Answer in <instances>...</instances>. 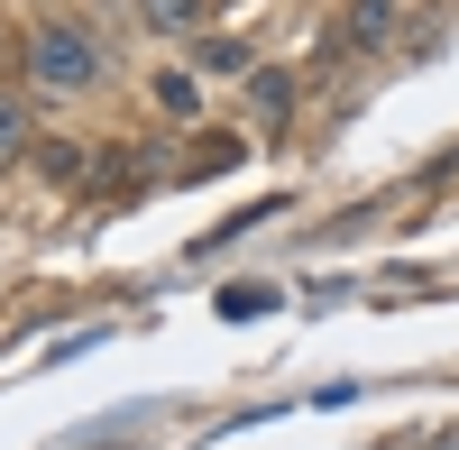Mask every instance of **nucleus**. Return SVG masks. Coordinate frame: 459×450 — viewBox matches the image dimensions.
<instances>
[{"instance_id": "39448f33", "label": "nucleus", "mask_w": 459, "mask_h": 450, "mask_svg": "<svg viewBox=\"0 0 459 450\" xmlns=\"http://www.w3.org/2000/svg\"><path fill=\"white\" fill-rule=\"evenodd\" d=\"M28 147H37V129H28V101H19V92H0V166H10V157H28Z\"/></svg>"}, {"instance_id": "6e6552de", "label": "nucleus", "mask_w": 459, "mask_h": 450, "mask_svg": "<svg viewBox=\"0 0 459 450\" xmlns=\"http://www.w3.org/2000/svg\"><path fill=\"white\" fill-rule=\"evenodd\" d=\"M239 157H248V147L212 129V138H203V147H194V157H184V166H194V175H230V166H239Z\"/></svg>"}, {"instance_id": "0eeeda50", "label": "nucleus", "mask_w": 459, "mask_h": 450, "mask_svg": "<svg viewBox=\"0 0 459 450\" xmlns=\"http://www.w3.org/2000/svg\"><path fill=\"white\" fill-rule=\"evenodd\" d=\"M37 166H47V184H74V175H83V138H47Z\"/></svg>"}, {"instance_id": "9d476101", "label": "nucleus", "mask_w": 459, "mask_h": 450, "mask_svg": "<svg viewBox=\"0 0 459 450\" xmlns=\"http://www.w3.org/2000/svg\"><path fill=\"white\" fill-rule=\"evenodd\" d=\"M194 65H203V74H239V65H248V47H239V37H203Z\"/></svg>"}, {"instance_id": "7ed1b4c3", "label": "nucleus", "mask_w": 459, "mask_h": 450, "mask_svg": "<svg viewBox=\"0 0 459 450\" xmlns=\"http://www.w3.org/2000/svg\"><path fill=\"white\" fill-rule=\"evenodd\" d=\"M203 10H212V0H138V19L157 28V37H194V28H203Z\"/></svg>"}, {"instance_id": "f03ea898", "label": "nucleus", "mask_w": 459, "mask_h": 450, "mask_svg": "<svg viewBox=\"0 0 459 450\" xmlns=\"http://www.w3.org/2000/svg\"><path fill=\"white\" fill-rule=\"evenodd\" d=\"M395 10H404V0H350L340 28H331V56H377L395 37Z\"/></svg>"}, {"instance_id": "f257e3e1", "label": "nucleus", "mask_w": 459, "mask_h": 450, "mask_svg": "<svg viewBox=\"0 0 459 450\" xmlns=\"http://www.w3.org/2000/svg\"><path fill=\"white\" fill-rule=\"evenodd\" d=\"M28 74H37L47 92H92V83H101V47H92L74 19H47V28L28 37Z\"/></svg>"}, {"instance_id": "20e7f679", "label": "nucleus", "mask_w": 459, "mask_h": 450, "mask_svg": "<svg viewBox=\"0 0 459 450\" xmlns=\"http://www.w3.org/2000/svg\"><path fill=\"white\" fill-rule=\"evenodd\" d=\"M248 110H257V120H285V110H294V74H276V65L248 74Z\"/></svg>"}, {"instance_id": "1a4fd4ad", "label": "nucleus", "mask_w": 459, "mask_h": 450, "mask_svg": "<svg viewBox=\"0 0 459 450\" xmlns=\"http://www.w3.org/2000/svg\"><path fill=\"white\" fill-rule=\"evenodd\" d=\"M221 313H230V322H248V313H276V285H257V276H248V285H230V294H221Z\"/></svg>"}, {"instance_id": "423d86ee", "label": "nucleus", "mask_w": 459, "mask_h": 450, "mask_svg": "<svg viewBox=\"0 0 459 450\" xmlns=\"http://www.w3.org/2000/svg\"><path fill=\"white\" fill-rule=\"evenodd\" d=\"M157 110L194 120V110H203V83H194V74H157Z\"/></svg>"}]
</instances>
